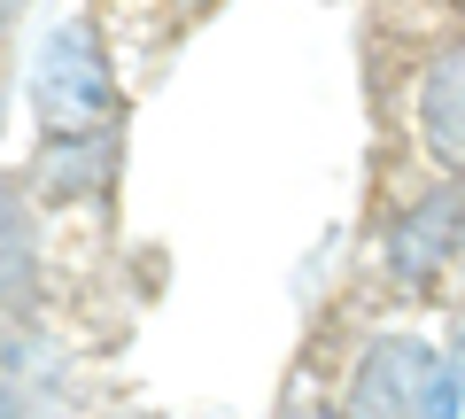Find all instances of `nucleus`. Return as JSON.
<instances>
[{
	"label": "nucleus",
	"instance_id": "1",
	"mask_svg": "<svg viewBox=\"0 0 465 419\" xmlns=\"http://www.w3.org/2000/svg\"><path fill=\"white\" fill-rule=\"evenodd\" d=\"M32 101H39V117H47L54 133H78V125L109 117V55H101V39L85 32V24H70V32H54L47 47H39Z\"/></svg>",
	"mask_w": 465,
	"mask_h": 419
},
{
	"label": "nucleus",
	"instance_id": "2",
	"mask_svg": "<svg viewBox=\"0 0 465 419\" xmlns=\"http://www.w3.org/2000/svg\"><path fill=\"white\" fill-rule=\"evenodd\" d=\"M450 256H458V186H434L388 225V272L403 287H427L434 272H450Z\"/></svg>",
	"mask_w": 465,
	"mask_h": 419
},
{
	"label": "nucleus",
	"instance_id": "3",
	"mask_svg": "<svg viewBox=\"0 0 465 419\" xmlns=\"http://www.w3.org/2000/svg\"><path fill=\"white\" fill-rule=\"evenodd\" d=\"M419 365H427V350H411V342H372V357L349 373L341 419H411Z\"/></svg>",
	"mask_w": 465,
	"mask_h": 419
},
{
	"label": "nucleus",
	"instance_id": "4",
	"mask_svg": "<svg viewBox=\"0 0 465 419\" xmlns=\"http://www.w3.org/2000/svg\"><path fill=\"white\" fill-rule=\"evenodd\" d=\"M109 171H116V140L78 125V133H54V140H47L32 186H39L47 202H94L101 186H109Z\"/></svg>",
	"mask_w": 465,
	"mask_h": 419
},
{
	"label": "nucleus",
	"instance_id": "5",
	"mask_svg": "<svg viewBox=\"0 0 465 419\" xmlns=\"http://www.w3.org/2000/svg\"><path fill=\"white\" fill-rule=\"evenodd\" d=\"M39 295V225L24 195H0V311H24Z\"/></svg>",
	"mask_w": 465,
	"mask_h": 419
},
{
	"label": "nucleus",
	"instance_id": "6",
	"mask_svg": "<svg viewBox=\"0 0 465 419\" xmlns=\"http://www.w3.org/2000/svg\"><path fill=\"white\" fill-rule=\"evenodd\" d=\"M419 140H427L434 164H458V140H465V109H458V47H442V63L427 70L419 85Z\"/></svg>",
	"mask_w": 465,
	"mask_h": 419
},
{
	"label": "nucleus",
	"instance_id": "7",
	"mask_svg": "<svg viewBox=\"0 0 465 419\" xmlns=\"http://www.w3.org/2000/svg\"><path fill=\"white\" fill-rule=\"evenodd\" d=\"M411 412H419V419H458V350H442V357H427V365H419Z\"/></svg>",
	"mask_w": 465,
	"mask_h": 419
},
{
	"label": "nucleus",
	"instance_id": "8",
	"mask_svg": "<svg viewBox=\"0 0 465 419\" xmlns=\"http://www.w3.org/2000/svg\"><path fill=\"white\" fill-rule=\"evenodd\" d=\"M280 419H326V412H318L311 396H287V404H280Z\"/></svg>",
	"mask_w": 465,
	"mask_h": 419
},
{
	"label": "nucleus",
	"instance_id": "9",
	"mask_svg": "<svg viewBox=\"0 0 465 419\" xmlns=\"http://www.w3.org/2000/svg\"><path fill=\"white\" fill-rule=\"evenodd\" d=\"M0 419H24V396H16V388H0Z\"/></svg>",
	"mask_w": 465,
	"mask_h": 419
},
{
	"label": "nucleus",
	"instance_id": "10",
	"mask_svg": "<svg viewBox=\"0 0 465 419\" xmlns=\"http://www.w3.org/2000/svg\"><path fill=\"white\" fill-rule=\"evenodd\" d=\"M8 16H16V0H0V24H8Z\"/></svg>",
	"mask_w": 465,
	"mask_h": 419
}]
</instances>
